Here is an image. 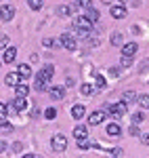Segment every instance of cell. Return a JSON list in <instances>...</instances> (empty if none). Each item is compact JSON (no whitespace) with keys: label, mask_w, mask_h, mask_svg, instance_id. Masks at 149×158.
<instances>
[{"label":"cell","mask_w":149,"mask_h":158,"mask_svg":"<svg viewBox=\"0 0 149 158\" xmlns=\"http://www.w3.org/2000/svg\"><path fill=\"white\" fill-rule=\"evenodd\" d=\"M0 131H2V133H13L15 127H13L11 122H2V124H0Z\"/></svg>","instance_id":"21"},{"label":"cell","mask_w":149,"mask_h":158,"mask_svg":"<svg viewBox=\"0 0 149 158\" xmlns=\"http://www.w3.org/2000/svg\"><path fill=\"white\" fill-rule=\"evenodd\" d=\"M74 137L76 139H82V137H88V131H86V127H82V124H78L74 129Z\"/></svg>","instance_id":"16"},{"label":"cell","mask_w":149,"mask_h":158,"mask_svg":"<svg viewBox=\"0 0 149 158\" xmlns=\"http://www.w3.org/2000/svg\"><path fill=\"white\" fill-rule=\"evenodd\" d=\"M122 99H124V103L128 106V103H132V101L137 99V93H135V91H126L124 95H122Z\"/></svg>","instance_id":"17"},{"label":"cell","mask_w":149,"mask_h":158,"mask_svg":"<svg viewBox=\"0 0 149 158\" xmlns=\"http://www.w3.org/2000/svg\"><path fill=\"white\" fill-rule=\"evenodd\" d=\"M15 93L19 95V97H27V93H29V85H15Z\"/></svg>","instance_id":"15"},{"label":"cell","mask_w":149,"mask_h":158,"mask_svg":"<svg viewBox=\"0 0 149 158\" xmlns=\"http://www.w3.org/2000/svg\"><path fill=\"white\" fill-rule=\"evenodd\" d=\"M50 146H53V152H65V148H67V137H65V135H53Z\"/></svg>","instance_id":"2"},{"label":"cell","mask_w":149,"mask_h":158,"mask_svg":"<svg viewBox=\"0 0 149 158\" xmlns=\"http://www.w3.org/2000/svg\"><path fill=\"white\" fill-rule=\"evenodd\" d=\"M109 156H122V148H113V150H107Z\"/></svg>","instance_id":"31"},{"label":"cell","mask_w":149,"mask_h":158,"mask_svg":"<svg viewBox=\"0 0 149 158\" xmlns=\"http://www.w3.org/2000/svg\"><path fill=\"white\" fill-rule=\"evenodd\" d=\"M13 17H15V9H13L11 4H4V6L0 9V19H2V21H11Z\"/></svg>","instance_id":"7"},{"label":"cell","mask_w":149,"mask_h":158,"mask_svg":"<svg viewBox=\"0 0 149 158\" xmlns=\"http://www.w3.org/2000/svg\"><path fill=\"white\" fill-rule=\"evenodd\" d=\"M80 91H82V95H92V93H95V86L88 85V82H84V85L80 86Z\"/></svg>","instance_id":"19"},{"label":"cell","mask_w":149,"mask_h":158,"mask_svg":"<svg viewBox=\"0 0 149 158\" xmlns=\"http://www.w3.org/2000/svg\"><path fill=\"white\" fill-rule=\"evenodd\" d=\"M141 141H143L145 146H147V143H149V137H147V133H145V135H143V137H141Z\"/></svg>","instance_id":"38"},{"label":"cell","mask_w":149,"mask_h":158,"mask_svg":"<svg viewBox=\"0 0 149 158\" xmlns=\"http://www.w3.org/2000/svg\"><path fill=\"white\" fill-rule=\"evenodd\" d=\"M27 4H29V9H34V11H40V9H42V0H27Z\"/></svg>","instance_id":"25"},{"label":"cell","mask_w":149,"mask_h":158,"mask_svg":"<svg viewBox=\"0 0 149 158\" xmlns=\"http://www.w3.org/2000/svg\"><path fill=\"white\" fill-rule=\"evenodd\" d=\"M101 2H105V4H109V2H112V0H101Z\"/></svg>","instance_id":"40"},{"label":"cell","mask_w":149,"mask_h":158,"mask_svg":"<svg viewBox=\"0 0 149 158\" xmlns=\"http://www.w3.org/2000/svg\"><path fill=\"white\" fill-rule=\"evenodd\" d=\"M109 13H112L113 19H124V17H126V9L122 6V4H118V6H112V9H109Z\"/></svg>","instance_id":"9"},{"label":"cell","mask_w":149,"mask_h":158,"mask_svg":"<svg viewBox=\"0 0 149 158\" xmlns=\"http://www.w3.org/2000/svg\"><path fill=\"white\" fill-rule=\"evenodd\" d=\"M42 44H44V47H53V40H50V38H44Z\"/></svg>","instance_id":"35"},{"label":"cell","mask_w":149,"mask_h":158,"mask_svg":"<svg viewBox=\"0 0 149 158\" xmlns=\"http://www.w3.org/2000/svg\"><path fill=\"white\" fill-rule=\"evenodd\" d=\"M103 120H105V112H103V110H97V112H92V114L88 116V124H92V127L101 124Z\"/></svg>","instance_id":"6"},{"label":"cell","mask_w":149,"mask_h":158,"mask_svg":"<svg viewBox=\"0 0 149 158\" xmlns=\"http://www.w3.org/2000/svg\"><path fill=\"white\" fill-rule=\"evenodd\" d=\"M80 6H84V9H88V6H92V0H76Z\"/></svg>","instance_id":"33"},{"label":"cell","mask_w":149,"mask_h":158,"mask_svg":"<svg viewBox=\"0 0 149 158\" xmlns=\"http://www.w3.org/2000/svg\"><path fill=\"white\" fill-rule=\"evenodd\" d=\"M99 11H97V9H92V6H88V19H90V21H92V23H97V21H99Z\"/></svg>","instance_id":"18"},{"label":"cell","mask_w":149,"mask_h":158,"mask_svg":"<svg viewBox=\"0 0 149 158\" xmlns=\"http://www.w3.org/2000/svg\"><path fill=\"white\" fill-rule=\"evenodd\" d=\"M118 2H120V4H122V6H124L126 2H128V0H118Z\"/></svg>","instance_id":"39"},{"label":"cell","mask_w":149,"mask_h":158,"mask_svg":"<svg viewBox=\"0 0 149 158\" xmlns=\"http://www.w3.org/2000/svg\"><path fill=\"white\" fill-rule=\"evenodd\" d=\"M6 116H9V110H6L4 103H0V120H2V118H6Z\"/></svg>","instance_id":"32"},{"label":"cell","mask_w":149,"mask_h":158,"mask_svg":"<svg viewBox=\"0 0 149 158\" xmlns=\"http://www.w3.org/2000/svg\"><path fill=\"white\" fill-rule=\"evenodd\" d=\"M44 116H46V120H53V118L57 116V110L55 108H46L44 110Z\"/></svg>","instance_id":"26"},{"label":"cell","mask_w":149,"mask_h":158,"mask_svg":"<svg viewBox=\"0 0 149 158\" xmlns=\"http://www.w3.org/2000/svg\"><path fill=\"white\" fill-rule=\"evenodd\" d=\"M88 42H90L92 47H97V44H99V38H88Z\"/></svg>","instance_id":"36"},{"label":"cell","mask_w":149,"mask_h":158,"mask_svg":"<svg viewBox=\"0 0 149 158\" xmlns=\"http://www.w3.org/2000/svg\"><path fill=\"white\" fill-rule=\"evenodd\" d=\"M4 150H6V143H4V141L0 139V154H4Z\"/></svg>","instance_id":"37"},{"label":"cell","mask_w":149,"mask_h":158,"mask_svg":"<svg viewBox=\"0 0 149 158\" xmlns=\"http://www.w3.org/2000/svg\"><path fill=\"white\" fill-rule=\"evenodd\" d=\"M53 74H55V70H53V65H44L40 72H38L36 76V91L38 93H44L46 89H49V82H50V78H53Z\"/></svg>","instance_id":"1"},{"label":"cell","mask_w":149,"mask_h":158,"mask_svg":"<svg viewBox=\"0 0 149 158\" xmlns=\"http://www.w3.org/2000/svg\"><path fill=\"white\" fill-rule=\"evenodd\" d=\"M143 120H145V114H143V112L132 114V122H135V124H139V122H143Z\"/></svg>","instance_id":"28"},{"label":"cell","mask_w":149,"mask_h":158,"mask_svg":"<svg viewBox=\"0 0 149 158\" xmlns=\"http://www.w3.org/2000/svg\"><path fill=\"white\" fill-rule=\"evenodd\" d=\"M120 65H122V68H130V65H132V57H128V55H122V59H120Z\"/></svg>","instance_id":"23"},{"label":"cell","mask_w":149,"mask_h":158,"mask_svg":"<svg viewBox=\"0 0 149 158\" xmlns=\"http://www.w3.org/2000/svg\"><path fill=\"white\" fill-rule=\"evenodd\" d=\"M15 59H17V49L15 47H6L4 49V61L6 63H13Z\"/></svg>","instance_id":"10"},{"label":"cell","mask_w":149,"mask_h":158,"mask_svg":"<svg viewBox=\"0 0 149 158\" xmlns=\"http://www.w3.org/2000/svg\"><path fill=\"white\" fill-rule=\"evenodd\" d=\"M17 72H19L21 78H29V76H32V65H27V63H19V70H17Z\"/></svg>","instance_id":"13"},{"label":"cell","mask_w":149,"mask_h":158,"mask_svg":"<svg viewBox=\"0 0 149 158\" xmlns=\"http://www.w3.org/2000/svg\"><path fill=\"white\" fill-rule=\"evenodd\" d=\"M46 91H49V95H50V99H53V101H61V99L65 97V89H63V86H59V85L49 86Z\"/></svg>","instance_id":"5"},{"label":"cell","mask_w":149,"mask_h":158,"mask_svg":"<svg viewBox=\"0 0 149 158\" xmlns=\"http://www.w3.org/2000/svg\"><path fill=\"white\" fill-rule=\"evenodd\" d=\"M137 42H128V44H124L122 47V55H128V57H132L135 53H137Z\"/></svg>","instance_id":"12"},{"label":"cell","mask_w":149,"mask_h":158,"mask_svg":"<svg viewBox=\"0 0 149 158\" xmlns=\"http://www.w3.org/2000/svg\"><path fill=\"white\" fill-rule=\"evenodd\" d=\"M95 80H97V89H105V78H103V76L95 74Z\"/></svg>","instance_id":"29"},{"label":"cell","mask_w":149,"mask_h":158,"mask_svg":"<svg viewBox=\"0 0 149 158\" xmlns=\"http://www.w3.org/2000/svg\"><path fill=\"white\" fill-rule=\"evenodd\" d=\"M57 15H61V17H67V15H69V6H67V4H61V6H57Z\"/></svg>","instance_id":"22"},{"label":"cell","mask_w":149,"mask_h":158,"mask_svg":"<svg viewBox=\"0 0 149 158\" xmlns=\"http://www.w3.org/2000/svg\"><path fill=\"white\" fill-rule=\"evenodd\" d=\"M4 82L9 86H15L17 82H21V76H19V72H9L6 76H4Z\"/></svg>","instance_id":"8"},{"label":"cell","mask_w":149,"mask_h":158,"mask_svg":"<svg viewBox=\"0 0 149 158\" xmlns=\"http://www.w3.org/2000/svg\"><path fill=\"white\" fill-rule=\"evenodd\" d=\"M84 114H86V110H84V106H80V103H76L74 108H72V116H74L76 120H78V118H82Z\"/></svg>","instance_id":"14"},{"label":"cell","mask_w":149,"mask_h":158,"mask_svg":"<svg viewBox=\"0 0 149 158\" xmlns=\"http://www.w3.org/2000/svg\"><path fill=\"white\" fill-rule=\"evenodd\" d=\"M120 133H122V129H120L118 122H109L107 124V135L109 137H120Z\"/></svg>","instance_id":"11"},{"label":"cell","mask_w":149,"mask_h":158,"mask_svg":"<svg viewBox=\"0 0 149 158\" xmlns=\"http://www.w3.org/2000/svg\"><path fill=\"white\" fill-rule=\"evenodd\" d=\"M6 47H9V36L0 34V49H6Z\"/></svg>","instance_id":"30"},{"label":"cell","mask_w":149,"mask_h":158,"mask_svg":"<svg viewBox=\"0 0 149 158\" xmlns=\"http://www.w3.org/2000/svg\"><path fill=\"white\" fill-rule=\"evenodd\" d=\"M112 44H116V47L122 44V34H120V32H116V34L112 36Z\"/></svg>","instance_id":"27"},{"label":"cell","mask_w":149,"mask_h":158,"mask_svg":"<svg viewBox=\"0 0 149 158\" xmlns=\"http://www.w3.org/2000/svg\"><path fill=\"white\" fill-rule=\"evenodd\" d=\"M25 108H27V97H19V95L13 99L11 106H6V110H13V112H23Z\"/></svg>","instance_id":"4"},{"label":"cell","mask_w":149,"mask_h":158,"mask_svg":"<svg viewBox=\"0 0 149 158\" xmlns=\"http://www.w3.org/2000/svg\"><path fill=\"white\" fill-rule=\"evenodd\" d=\"M139 106H141L143 110H147V108H149V97H147V93L139 97Z\"/></svg>","instance_id":"24"},{"label":"cell","mask_w":149,"mask_h":158,"mask_svg":"<svg viewBox=\"0 0 149 158\" xmlns=\"http://www.w3.org/2000/svg\"><path fill=\"white\" fill-rule=\"evenodd\" d=\"M59 44H61L63 49H67V51H76V47H78V42H76V38L72 36V34H61Z\"/></svg>","instance_id":"3"},{"label":"cell","mask_w":149,"mask_h":158,"mask_svg":"<svg viewBox=\"0 0 149 158\" xmlns=\"http://www.w3.org/2000/svg\"><path fill=\"white\" fill-rule=\"evenodd\" d=\"M128 133H130V135H139V129H137V124H132V127L128 129Z\"/></svg>","instance_id":"34"},{"label":"cell","mask_w":149,"mask_h":158,"mask_svg":"<svg viewBox=\"0 0 149 158\" xmlns=\"http://www.w3.org/2000/svg\"><path fill=\"white\" fill-rule=\"evenodd\" d=\"M76 141H78V148H80V150H88V148L92 146V143L88 141L86 137H82V139H76Z\"/></svg>","instance_id":"20"}]
</instances>
